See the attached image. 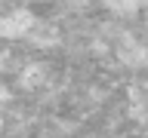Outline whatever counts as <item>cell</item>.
I'll list each match as a JSON object with an SVG mask.
<instances>
[{"instance_id":"cell-1","label":"cell","mask_w":148,"mask_h":138,"mask_svg":"<svg viewBox=\"0 0 148 138\" xmlns=\"http://www.w3.org/2000/svg\"><path fill=\"white\" fill-rule=\"evenodd\" d=\"M37 25V18L31 9H9L0 16V40H18V37H28L31 28Z\"/></svg>"},{"instance_id":"cell-2","label":"cell","mask_w":148,"mask_h":138,"mask_svg":"<svg viewBox=\"0 0 148 138\" xmlns=\"http://www.w3.org/2000/svg\"><path fill=\"white\" fill-rule=\"evenodd\" d=\"M102 6L114 16H136L142 9V0H102Z\"/></svg>"},{"instance_id":"cell-3","label":"cell","mask_w":148,"mask_h":138,"mask_svg":"<svg viewBox=\"0 0 148 138\" xmlns=\"http://www.w3.org/2000/svg\"><path fill=\"white\" fill-rule=\"evenodd\" d=\"M40 83H43V64H28L25 71H22V86L34 89V86H40Z\"/></svg>"},{"instance_id":"cell-4","label":"cell","mask_w":148,"mask_h":138,"mask_svg":"<svg viewBox=\"0 0 148 138\" xmlns=\"http://www.w3.org/2000/svg\"><path fill=\"white\" fill-rule=\"evenodd\" d=\"M0 126H3V114H0Z\"/></svg>"}]
</instances>
